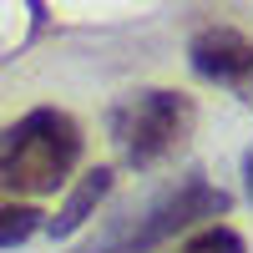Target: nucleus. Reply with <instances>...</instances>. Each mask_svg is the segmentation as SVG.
Returning <instances> with one entry per match:
<instances>
[{
	"instance_id": "obj_2",
	"label": "nucleus",
	"mask_w": 253,
	"mask_h": 253,
	"mask_svg": "<svg viewBox=\"0 0 253 253\" xmlns=\"http://www.w3.org/2000/svg\"><path fill=\"white\" fill-rule=\"evenodd\" d=\"M107 126H112L117 152L132 167H157L162 157H172L177 147L193 137L198 107H193V96H182V91H132L126 101L112 107Z\"/></svg>"
},
{
	"instance_id": "obj_3",
	"label": "nucleus",
	"mask_w": 253,
	"mask_h": 253,
	"mask_svg": "<svg viewBox=\"0 0 253 253\" xmlns=\"http://www.w3.org/2000/svg\"><path fill=\"white\" fill-rule=\"evenodd\" d=\"M218 213H228V193L213 187V182H203V177H187L177 193H167L162 203L147 208L132 228L101 238V243L86 248V253H152V248H162L167 238H177L182 228H193V223H203V218H218Z\"/></svg>"
},
{
	"instance_id": "obj_4",
	"label": "nucleus",
	"mask_w": 253,
	"mask_h": 253,
	"mask_svg": "<svg viewBox=\"0 0 253 253\" xmlns=\"http://www.w3.org/2000/svg\"><path fill=\"white\" fill-rule=\"evenodd\" d=\"M187 61L203 81L233 91L243 107H253V41L243 31H228V26H208L193 36L187 46Z\"/></svg>"
},
{
	"instance_id": "obj_5",
	"label": "nucleus",
	"mask_w": 253,
	"mask_h": 253,
	"mask_svg": "<svg viewBox=\"0 0 253 253\" xmlns=\"http://www.w3.org/2000/svg\"><path fill=\"white\" fill-rule=\"evenodd\" d=\"M107 193H112V167H91V172L71 187V198L61 203V213L46 223V233H51V238H71L76 228L91 223V213L101 208V198H107Z\"/></svg>"
},
{
	"instance_id": "obj_7",
	"label": "nucleus",
	"mask_w": 253,
	"mask_h": 253,
	"mask_svg": "<svg viewBox=\"0 0 253 253\" xmlns=\"http://www.w3.org/2000/svg\"><path fill=\"white\" fill-rule=\"evenodd\" d=\"M182 253H248V248H243V238L233 233V228L213 223V228H203V233L187 238V243H182Z\"/></svg>"
},
{
	"instance_id": "obj_1",
	"label": "nucleus",
	"mask_w": 253,
	"mask_h": 253,
	"mask_svg": "<svg viewBox=\"0 0 253 253\" xmlns=\"http://www.w3.org/2000/svg\"><path fill=\"white\" fill-rule=\"evenodd\" d=\"M81 162V126L71 112L36 107L0 132V193L5 198H46Z\"/></svg>"
},
{
	"instance_id": "obj_6",
	"label": "nucleus",
	"mask_w": 253,
	"mask_h": 253,
	"mask_svg": "<svg viewBox=\"0 0 253 253\" xmlns=\"http://www.w3.org/2000/svg\"><path fill=\"white\" fill-rule=\"evenodd\" d=\"M41 208H31V203H0V253L5 248H20L26 238H36L41 233Z\"/></svg>"
},
{
	"instance_id": "obj_8",
	"label": "nucleus",
	"mask_w": 253,
	"mask_h": 253,
	"mask_svg": "<svg viewBox=\"0 0 253 253\" xmlns=\"http://www.w3.org/2000/svg\"><path fill=\"white\" fill-rule=\"evenodd\" d=\"M243 187H248V198H253V147H248V157H243Z\"/></svg>"
}]
</instances>
